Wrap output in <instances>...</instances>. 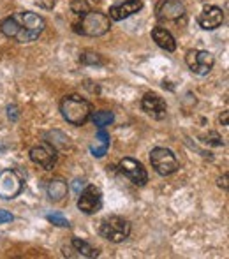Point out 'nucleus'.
Returning a JSON list of instances; mask_svg holds the SVG:
<instances>
[{"label": "nucleus", "mask_w": 229, "mask_h": 259, "mask_svg": "<svg viewBox=\"0 0 229 259\" xmlns=\"http://www.w3.org/2000/svg\"><path fill=\"white\" fill-rule=\"evenodd\" d=\"M44 20L39 14L30 13V11H20V13L7 16L0 23V32L6 37L25 45V42H34L44 32Z\"/></svg>", "instance_id": "obj_1"}, {"label": "nucleus", "mask_w": 229, "mask_h": 259, "mask_svg": "<svg viewBox=\"0 0 229 259\" xmlns=\"http://www.w3.org/2000/svg\"><path fill=\"white\" fill-rule=\"evenodd\" d=\"M60 113L65 122L72 123V125H85L92 115V104L78 94H71L62 99Z\"/></svg>", "instance_id": "obj_2"}, {"label": "nucleus", "mask_w": 229, "mask_h": 259, "mask_svg": "<svg viewBox=\"0 0 229 259\" xmlns=\"http://www.w3.org/2000/svg\"><path fill=\"white\" fill-rule=\"evenodd\" d=\"M99 235L111 243H122L130 235V222L120 215H110L101 222Z\"/></svg>", "instance_id": "obj_3"}, {"label": "nucleus", "mask_w": 229, "mask_h": 259, "mask_svg": "<svg viewBox=\"0 0 229 259\" xmlns=\"http://www.w3.org/2000/svg\"><path fill=\"white\" fill-rule=\"evenodd\" d=\"M76 30L83 35H88V37H99V35H104L106 32H110V18L104 13H99V11H88L86 14H83L79 23L76 25Z\"/></svg>", "instance_id": "obj_4"}, {"label": "nucleus", "mask_w": 229, "mask_h": 259, "mask_svg": "<svg viewBox=\"0 0 229 259\" xmlns=\"http://www.w3.org/2000/svg\"><path fill=\"white\" fill-rule=\"evenodd\" d=\"M150 162L161 177H169L178 169V159L169 148L157 147L150 152Z\"/></svg>", "instance_id": "obj_5"}, {"label": "nucleus", "mask_w": 229, "mask_h": 259, "mask_svg": "<svg viewBox=\"0 0 229 259\" xmlns=\"http://www.w3.org/2000/svg\"><path fill=\"white\" fill-rule=\"evenodd\" d=\"M185 62H187L189 69H191L194 74L199 76H206L210 71L213 69V64H215V58L210 52H205V50H191L185 57Z\"/></svg>", "instance_id": "obj_6"}, {"label": "nucleus", "mask_w": 229, "mask_h": 259, "mask_svg": "<svg viewBox=\"0 0 229 259\" xmlns=\"http://www.w3.org/2000/svg\"><path fill=\"white\" fill-rule=\"evenodd\" d=\"M118 171L123 175V177L129 178L134 185H138V187H143V185H147V182H148V173L143 167V164L138 162L136 159H130V157H125V159L120 160Z\"/></svg>", "instance_id": "obj_7"}, {"label": "nucleus", "mask_w": 229, "mask_h": 259, "mask_svg": "<svg viewBox=\"0 0 229 259\" xmlns=\"http://www.w3.org/2000/svg\"><path fill=\"white\" fill-rule=\"evenodd\" d=\"M78 208L86 215L97 213V211L103 208V194H101V189L96 187V185H86V187L79 192Z\"/></svg>", "instance_id": "obj_8"}, {"label": "nucleus", "mask_w": 229, "mask_h": 259, "mask_svg": "<svg viewBox=\"0 0 229 259\" xmlns=\"http://www.w3.org/2000/svg\"><path fill=\"white\" fill-rule=\"evenodd\" d=\"M155 16L161 23H173L185 18V6L180 0H161L155 9Z\"/></svg>", "instance_id": "obj_9"}, {"label": "nucleus", "mask_w": 229, "mask_h": 259, "mask_svg": "<svg viewBox=\"0 0 229 259\" xmlns=\"http://www.w3.org/2000/svg\"><path fill=\"white\" fill-rule=\"evenodd\" d=\"M23 189V180L13 169H6L0 173V198L14 199Z\"/></svg>", "instance_id": "obj_10"}, {"label": "nucleus", "mask_w": 229, "mask_h": 259, "mask_svg": "<svg viewBox=\"0 0 229 259\" xmlns=\"http://www.w3.org/2000/svg\"><path fill=\"white\" fill-rule=\"evenodd\" d=\"M30 159H32V162L44 167V169H53L57 164L58 154H57L55 147H52L50 143H39V145H35V147H32Z\"/></svg>", "instance_id": "obj_11"}, {"label": "nucleus", "mask_w": 229, "mask_h": 259, "mask_svg": "<svg viewBox=\"0 0 229 259\" xmlns=\"http://www.w3.org/2000/svg\"><path fill=\"white\" fill-rule=\"evenodd\" d=\"M141 109H143L148 116H152L154 120H164L166 113H168L166 101L154 92L145 94V97L141 99Z\"/></svg>", "instance_id": "obj_12"}, {"label": "nucleus", "mask_w": 229, "mask_h": 259, "mask_svg": "<svg viewBox=\"0 0 229 259\" xmlns=\"http://www.w3.org/2000/svg\"><path fill=\"white\" fill-rule=\"evenodd\" d=\"M224 21V13L220 7L217 6H206L201 11V14L198 16V23L203 30H215L222 25Z\"/></svg>", "instance_id": "obj_13"}, {"label": "nucleus", "mask_w": 229, "mask_h": 259, "mask_svg": "<svg viewBox=\"0 0 229 259\" xmlns=\"http://www.w3.org/2000/svg\"><path fill=\"white\" fill-rule=\"evenodd\" d=\"M141 7H143V0H125V2L115 4L110 9V18L115 21H122L125 18L132 16L134 13H138Z\"/></svg>", "instance_id": "obj_14"}, {"label": "nucleus", "mask_w": 229, "mask_h": 259, "mask_svg": "<svg viewBox=\"0 0 229 259\" xmlns=\"http://www.w3.org/2000/svg\"><path fill=\"white\" fill-rule=\"evenodd\" d=\"M110 143H111L110 134L104 131V127H101L96 134V141L90 145V154H92L94 157H97V159H101V157H104L108 154V150H110Z\"/></svg>", "instance_id": "obj_15"}, {"label": "nucleus", "mask_w": 229, "mask_h": 259, "mask_svg": "<svg viewBox=\"0 0 229 259\" xmlns=\"http://www.w3.org/2000/svg\"><path fill=\"white\" fill-rule=\"evenodd\" d=\"M152 37H154L155 45H157L159 48L166 50V52H174V50H176V41H174L171 32L166 30V28L155 27L154 30H152Z\"/></svg>", "instance_id": "obj_16"}, {"label": "nucleus", "mask_w": 229, "mask_h": 259, "mask_svg": "<svg viewBox=\"0 0 229 259\" xmlns=\"http://www.w3.org/2000/svg\"><path fill=\"white\" fill-rule=\"evenodd\" d=\"M67 182H64L62 178H53V180L48 182V185H46V194H48V198L52 199L53 203H58L62 201V199L67 196Z\"/></svg>", "instance_id": "obj_17"}, {"label": "nucleus", "mask_w": 229, "mask_h": 259, "mask_svg": "<svg viewBox=\"0 0 229 259\" xmlns=\"http://www.w3.org/2000/svg\"><path fill=\"white\" fill-rule=\"evenodd\" d=\"M72 249H74V252H78V256L81 257H97L99 256V249H96V247H92L90 243H86L85 240H79V238H72L71 242Z\"/></svg>", "instance_id": "obj_18"}, {"label": "nucleus", "mask_w": 229, "mask_h": 259, "mask_svg": "<svg viewBox=\"0 0 229 259\" xmlns=\"http://www.w3.org/2000/svg\"><path fill=\"white\" fill-rule=\"evenodd\" d=\"M92 116V122L94 125L97 127V129H101V127H106V125H111L115 120V115L113 111H108V109H103V111H96Z\"/></svg>", "instance_id": "obj_19"}, {"label": "nucleus", "mask_w": 229, "mask_h": 259, "mask_svg": "<svg viewBox=\"0 0 229 259\" xmlns=\"http://www.w3.org/2000/svg\"><path fill=\"white\" fill-rule=\"evenodd\" d=\"M79 62L85 65H99V64H103V58H101L99 53L88 52V53H83L81 57H79Z\"/></svg>", "instance_id": "obj_20"}, {"label": "nucleus", "mask_w": 229, "mask_h": 259, "mask_svg": "<svg viewBox=\"0 0 229 259\" xmlns=\"http://www.w3.org/2000/svg\"><path fill=\"white\" fill-rule=\"evenodd\" d=\"M71 11L76 14V16H83V14H86L90 11L88 4L85 2V0H72L71 4Z\"/></svg>", "instance_id": "obj_21"}, {"label": "nucleus", "mask_w": 229, "mask_h": 259, "mask_svg": "<svg viewBox=\"0 0 229 259\" xmlns=\"http://www.w3.org/2000/svg\"><path fill=\"white\" fill-rule=\"evenodd\" d=\"M46 219H48L52 224L58 226V228H69V226H71L69 224V221L62 213H50V215H46Z\"/></svg>", "instance_id": "obj_22"}, {"label": "nucleus", "mask_w": 229, "mask_h": 259, "mask_svg": "<svg viewBox=\"0 0 229 259\" xmlns=\"http://www.w3.org/2000/svg\"><path fill=\"white\" fill-rule=\"evenodd\" d=\"M35 4H37L39 7H42V9H53L57 0H35Z\"/></svg>", "instance_id": "obj_23"}, {"label": "nucleus", "mask_w": 229, "mask_h": 259, "mask_svg": "<svg viewBox=\"0 0 229 259\" xmlns=\"http://www.w3.org/2000/svg\"><path fill=\"white\" fill-rule=\"evenodd\" d=\"M13 213L11 211H7V210H0V224H7V222H11L13 221Z\"/></svg>", "instance_id": "obj_24"}, {"label": "nucleus", "mask_w": 229, "mask_h": 259, "mask_svg": "<svg viewBox=\"0 0 229 259\" xmlns=\"http://www.w3.org/2000/svg\"><path fill=\"white\" fill-rule=\"evenodd\" d=\"M7 115H9L11 120H18V108L16 106H9V108H7Z\"/></svg>", "instance_id": "obj_25"}, {"label": "nucleus", "mask_w": 229, "mask_h": 259, "mask_svg": "<svg viewBox=\"0 0 229 259\" xmlns=\"http://www.w3.org/2000/svg\"><path fill=\"white\" fill-rule=\"evenodd\" d=\"M219 185H220V187H224V191H227V173L219 180Z\"/></svg>", "instance_id": "obj_26"}, {"label": "nucleus", "mask_w": 229, "mask_h": 259, "mask_svg": "<svg viewBox=\"0 0 229 259\" xmlns=\"http://www.w3.org/2000/svg\"><path fill=\"white\" fill-rule=\"evenodd\" d=\"M220 120L224 122V125H227V111H224V116H220Z\"/></svg>", "instance_id": "obj_27"}]
</instances>
